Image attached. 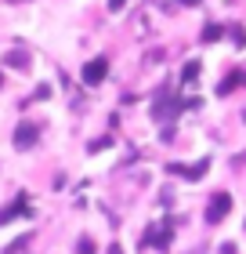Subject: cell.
Instances as JSON below:
<instances>
[{"mask_svg":"<svg viewBox=\"0 0 246 254\" xmlns=\"http://www.w3.org/2000/svg\"><path fill=\"white\" fill-rule=\"evenodd\" d=\"M80 76H84V84L87 87H98L105 76H109V59L105 55H98V59H91L84 69H80Z\"/></svg>","mask_w":246,"mask_h":254,"instance_id":"1","label":"cell"},{"mask_svg":"<svg viewBox=\"0 0 246 254\" xmlns=\"http://www.w3.org/2000/svg\"><path fill=\"white\" fill-rule=\"evenodd\" d=\"M228 211H232V192H214L206 203V225H217Z\"/></svg>","mask_w":246,"mask_h":254,"instance_id":"2","label":"cell"},{"mask_svg":"<svg viewBox=\"0 0 246 254\" xmlns=\"http://www.w3.org/2000/svg\"><path fill=\"white\" fill-rule=\"evenodd\" d=\"M181 109H185V102H174L170 95H159L156 106H152V117L156 120H170V117H178Z\"/></svg>","mask_w":246,"mask_h":254,"instance_id":"3","label":"cell"},{"mask_svg":"<svg viewBox=\"0 0 246 254\" xmlns=\"http://www.w3.org/2000/svg\"><path fill=\"white\" fill-rule=\"evenodd\" d=\"M40 138V127L37 124H18L15 127V149H33Z\"/></svg>","mask_w":246,"mask_h":254,"instance_id":"4","label":"cell"},{"mask_svg":"<svg viewBox=\"0 0 246 254\" xmlns=\"http://www.w3.org/2000/svg\"><path fill=\"white\" fill-rule=\"evenodd\" d=\"M167 171L170 175H181V178H189V182H199L210 171V160H199L196 167H185V164H167Z\"/></svg>","mask_w":246,"mask_h":254,"instance_id":"5","label":"cell"},{"mask_svg":"<svg viewBox=\"0 0 246 254\" xmlns=\"http://www.w3.org/2000/svg\"><path fill=\"white\" fill-rule=\"evenodd\" d=\"M18 214H29V203H26V196H18L15 203H7L4 211H0V225H7V222H15Z\"/></svg>","mask_w":246,"mask_h":254,"instance_id":"6","label":"cell"},{"mask_svg":"<svg viewBox=\"0 0 246 254\" xmlns=\"http://www.w3.org/2000/svg\"><path fill=\"white\" fill-rule=\"evenodd\" d=\"M239 84H246V73H232L228 80H221V84H217V95H232Z\"/></svg>","mask_w":246,"mask_h":254,"instance_id":"7","label":"cell"},{"mask_svg":"<svg viewBox=\"0 0 246 254\" xmlns=\"http://www.w3.org/2000/svg\"><path fill=\"white\" fill-rule=\"evenodd\" d=\"M4 65H11V69H26V65H29V55L22 51V48H18V51H7V55H4Z\"/></svg>","mask_w":246,"mask_h":254,"instance_id":"8","label":"cell"},{"mask_svg":"<svg viewBox=\"0 0 246 254\" xmlns=\"http://www.w3.org/2000/svg\"><path fill=\"white\" fill-rule=\"evenodd\" d=\"M199 69H203V65H199V59L185 62V69H181V84H196V80H199Z\"/></svg>","mask_w":246,"mask_h":254,"instance_id":"9","label":"cell"},{"mask_svg":"<svg viewBox=\"0 0 246 254\" xmlns=\"http://www.w3.org/2000/svg\"><path fill=\"white\" fill-rule=\"evenodd\" d=\"M221 37H225V29H221L217 22H210V26L203 29V44H214V40H221Z\"/></svg>","mask_w":246,"mask_h":254,"instance_id":"10","label":"cell"},{"mask_svg":"<svg viewBox=\"0 0 246 254\" xmlns=\"http://www.w3.org/2000/svg\"><path fill=\"white\" fill-rule=\"evenodd\" d=\"M228 37H232V44H236V48H246V29H243V26H232Z\"/></svg>","mask_w":246,"mask_h":254,"instance_id":"11","label":"cell"},{"mask_svg":"<svg viewBox=\"0 0 246 254\" xmlns=\"http://www.w3.org/2000/svg\"><path fill=\"white\" fill-rule=\"evenodd\" d=\"M112 145V134H105V138H95V142H91L87 149H91V153H101V149H109Z\"/></svg>","mask_w":246,"mask_h":254,"instance_id":"12","label":"cell"},{"mask_svg":"<svg viewBox=\"0 0 246 254\" xmlns=\"http://www.w3.org/2000/svg\"><path fill=\"white\" fill-rule=\"evenodd\" d=\"M76 254H95V240H91V236H80V244H76Z\"/></svg>","mask_w":246,"mask_h":254,"instance_id":"13","label":"cell"},{"mask_svg":"<svg viewBox=\"0 0 246 254\" xmlns=\"http://www.w3.org/2000/svg\"><path fill=\"white\" fill-rule=\"evenodd\" d=\"M123 7H127V0H109V11H112V15H120Z\"/></svg>","mask_w":246,"mask_h":254,"instance_id":"14","label":"cell"},{"mask_svg":"<svg viewBox=\"0 0 246 254\" xmlns=\"http://www.w3.org/2000/svg\"><path fill=\"white\" fill-rule=\"evenodd\" d=\"M109 254H123V247H120V244H112V247H109Z\"/></svg>","mask_w":246,"mask_h":254,"instance_id":"15","label":"cell"},{"mask_svg":"<svg viewBox=\"0 0 246 254\" xmlns=\"http://www.w3.org/2000/svg\"><path fill=\"white\" fill-rule=\"evenodd\" d=\"M181 4H203V0H181Z\"/></svg>","mask_w":246,"mask_h":254,"instance_id":"16","label":"cell"}]
</instances>
